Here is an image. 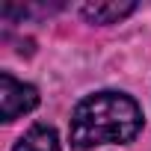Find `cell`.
<instances>
[{
	"instance_id": "1",
	"label": "cell",
	"mask_w": 151,
	"mask_h": 151,
	"mask_svg": "<svg viewBox=\"0 0 151 151\" xmlns=\"http://www.w3.org/2000/svg\"><path fill=\"white\" fill-rule=\"evenodd\" d=\"M142 110L124 92H95L86 95L71 113L68 139L77 151H89L98 145H124L136 139L142 130Z\"/></svg>"
},
{
	"instance_id": "2",
	"label": "cell",
	"mask_w": 151,
	"mask_h": 151,
	"mask_svg": "<svg viewBox=\"0 0 151 151\" xmlns=\"http://www.w3.org/2000/svg\"><path fill=\"white\" fill-rule=\"evenodd\" d=\"M36 107H39V89L33 83L15 80L9 71L0 74V119L15 122L18 116H24Z\"/></svg>"
},
{
	"instance_id": "3",
	"label": "cell",
	"mask_w": 151,
	"mask_h": 151,
	"mask_svg": "<svg viewBox=\"0 0 151 151\" xmlns=\"http://www.w3.org/2000/svg\"><path fill=\"white\" fill-rule=\"evenodd\" d=\"M12 151H62V148H59V136H56L53 127L36 124V127H30V130L15 142Z\"/></svg>"
},
{
	"instance_id": "4",
	"label": "cell",
	"mask_w": 151,
	"mask_h": 151,
	"mask_svg": "<svg viewBox=\"0 0 151 151\" xmlns=\"http://www.w3.org/2000/svg\"><path fill=\"white\" fill-rule=\"evenodd\" d=\"M80 12L92 24H119L122 18L136 12V3H86Z\"/></svg>"
}]
</instances>
